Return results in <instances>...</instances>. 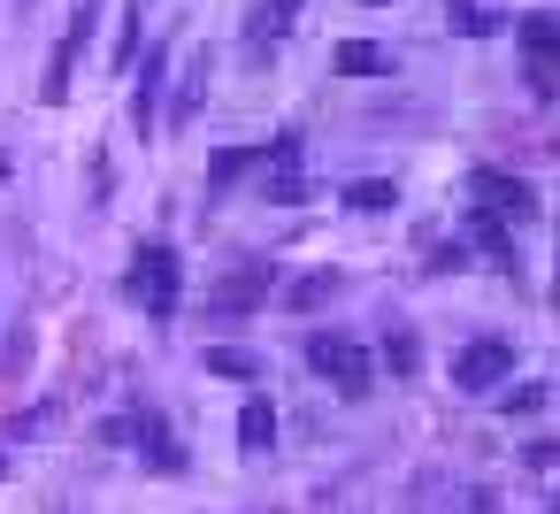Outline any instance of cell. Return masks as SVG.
I'll use <instances>...</instances> for the list:
<instances>
[{
    "label": "cell",
    "instance_id": "6da1fadb",
    "mask_svg": "<svg viewBox=\"0 0 560 514\" xmlns=\"http://www.w3.org/2000/svg\"><path fill=\"white\" fill-rule=\"evenodd\" d=\"M131 300H139L147 315H177V300H185V261H177V246L147 238V246L131 254Z\"/></svg>",
    "mask_w": 560,
    "mask_h": 514
},
{
    "label": "cell",
    "instance_id": "7a4b0ae2",
    "mask_svg": "<svg viewBox=\"0 0 560 514\" xmlns=\"http://www.w3.org/2000/svg\"><path fill=\"white\" fill-rule=\"evenodd\" d=\"M307 369H315L323 384H338L346 399H369V384H376V361H369V346H361V338H338V330L307 338Z\"/></svg>",
    "mask_w": 560,
    "mask_h": 514
},
{
    "label": "cell",
    "instance_id": "3957f363",
    "mask_svg": "<svg viewBox=\"0 0 560 514\" xmlns=\"http://www.w3.org/2000/svg\"><path fill=\"white\" fill-rule=\"evenodd\" d=\"M101 437H108V445H147V468H162V476H177V468H185V445H177V437L162 430V414H147V407H139V414L101 422Z\"/></svg>",
    "mask_w": 560,
    "mask_h": 514
},
{
    "label": "cell",
    "instance_id": "277c9868",
    "mask_svg": "<svg viewBox=\"0 0 560 514\" xmlns=\"http://www.w3.org/2000/svg\"><path fill=\"white\" fill-rule=\"evenodd\" d=\"M468 200H476L483 223H499V215H506V223H529V215H537V192H529L522 177H506V170H476V177H468Z\"/></svg>",
    "mask_w": 560,
    "mask_h": 514
},
{
    "label": "cell",
    "instance_id": "5b68a950",
    "mask_svg": "<svg viewBox=\"0 0 560 514\" xmlns=\"http://www.w3.org/2000/svg\"><path fill=\"white\" fill-rule=\"evenodd\" d=\"M261 200H277V208H300V200H307V177H300V131H277V147L261 154Z\"/></svg>",
    "mask_w": 560,
    "mask_h": 514
},
{
    "label": "cell",
    "instance_id": "8992f818",
    "mask_svg": "<svg viewBox=\"0 0 560 514\" xmlns=\"http://www.w3.org/2000/svg\"><path fill=\"white\" fill-rule=\"evenodd\" d=\"M506 369H514V346L506 338H476V346L453 353V384L460 392H491V384H506Z\"/></svg>",
    "mask_w": 560,
    "mask_h": 514
},
{
    "label": "cell",
    "instance_id": "52a82bcc",
    "mask_svg": "<svg viewBox=\"0 0 560 514\" xmlns=\"http://www.w3.org/2000/svg\"><path fill=\"white\" fill-rule=\"evenodd\" d=\"M261 300H269V269H231V277L208 292L215 315H246V307H261Z\"/></svg>",
    "mask_w": 560,
    "mask_h": 514
},
{
    "label": "cell",
    "instance_id": "ba28073f",
    "mask_svg": "<svg viewBox=\"0 0 560 514\" xmlns=\"http://www.w3.org/2000/svg\"><path fill=\"white\" fill-rule=\"evenodd\" d=\"M307 9V0H261V9H254V24H246V39L254 47H277L284 32H292V16Z\"/></svg>",
    "mask_w": 560,
    "mask_h": 514
},
{
    "label": "cell",
    "instance_id": "9c48e42d",
    "mask_svg": "<svg viewBox=\"0 0 560 514\" xmlns=\"http://www.w3.org/2000/svg\"><path fill=\"white\" fill-rule=\"evenodd\" d=\"M162 70H170V55L154 47V55L139 62V93H131V124H139V131H154V93H162Z\"/></svg>",
    "mask_w": 560,
    "mask_h": 514
},
{
    "label": "cell",
    "instance_id": "30bf717a",
    "mask_svg": "<svg viewBox=\"0 0 560 514\" xmlns=\"http://www.w3.org/2000/svg\"><path fill=\"white\" fill-rule=\"evenodd\" d=\"M346 208H353V215H392V208H399V185H392V177H353V185H346Z\"/></svg>",
    "mask_w": 560,
    "mask_h": 514
},
{
    "label": "cell",
    "instance_id": "8fae6325",
    "mask_svg": "<svg viewBox=\"0 0 560 514\" xmlns=\"http://www.w3.org/2000/svg\"><path fill=\"white\" fill-rule=\"evenodd\" d=\"M269 437H277V407L269 399H246L238 407V445L246 453H269Z\"/></svg>",
    "mask_w": 560,
    "mask_h": 514
},
{
    "label": "cell",
    "instance_id": "7c38bea8",
    "mask_svg": "<svg viewBox=\"0 0 560 514\" xmlns=\"http://www.w3.org/2000/svg\"><path fill=\"white\" fill-rule=\"evenodd\" d=\"M323 300H338V269H307V277L284 292V307H300V315H315Z\"/></svg>",
    "mask_w": 560,
    "mask_h": 514
},
{
    "label": "cell",
    "instance_id": "4fadbf2b",
    "mask_svg": "<svg viewBox=\"0 0 560 514\" xmlns=\"http://www.w3.org/2000/svg\"><path fill=\"white\" fill-rule=\"evenodd\" d=\"M78 55H85V47L62 32V39H55V62H47V101H70V70H78Z\"/></svg>",
    "mask_w": 560,
    "mask_h": 514
},
{
    "label": "cell",
    "instance_id": "5bb4252c",
    "mask_svg": "<svg viewBox=\"0 0 560 514\" xmlns=\"http://www.w3.org/2000/svg\"><path fill=\"white\" fill-rule=\"evenodd\" d=\"M338 78H384V47L346 39V47H338Z\"/></svg>",
    "mask_w": 560,
    "mask_h": 514
},
{
    "label": "cell",
    "instance_id": "9a60e30c",
    "mask_svg": "<svg viewBox=\"0 0 560 514\" xmlns=\"http://www.w3.org/2000/svg\"><path fill=\"white\" fill-rule=\"evenodd\" d=\"M522 47H529V55H552V47H560V24H552L545 9H537V16H522Z\"/></svg>",
    "mask_w": 560,
    "mask_h": 514
},
{
    "label": "cell",
    "instance_id": "2e32d148",
    "mask_svg": "<svg viewBox=\"0 0 560 514\" xmlns=\"http://www.w3.org/2000/svg\"><path fill=\"white\" fill-rule=\"evenodd\" d=\"M208 101V62H185V78H177V116H192Z\"/></svg>",
    "mask_w": 560,
    "mask_h": 514
},
{
    "label": "cell",
    "instance_id": "e0dca14e",
    "mask_svg": "<svg viewBox=\"0 0 560 514\" xmlns=\"http://www.w3.org/2000/svg\"><path fill=\"white\" fill-rule=\"evenodd\" d=\"M246 170H254V147H223V154H215V170H208V177H215V185H238V177H246Z\"/></svg>",
    "mask_w": 560,
    "mask_h": 514
},
{
    "label": "cell",
    "instance_id": "ac0fdd59",
    "mask_svg": "<svg viewBox=\"0 0 560 514\" xmlns=\"http://www.w3.org/2000/svg\"><path fill=\"white\" fill-rule=\"evenodd\" d=\"M208 369H215V376H254V353H238V346H215V353H208Z\"/></svg>",
    "mask_w": 560,
    "mask_h": 514
},
{
    "label": "cell",
    "instance_id": "d6986e66",
    "mask_svg": "<svg viewBox=\"0 0 560 514\" xmlns=\"http://www.w3.org/2000/svg\"><path fill=\"white\" fill-rule=\"evenodd\" d=\"M545 399H552V392H545V384H514V392H506V399H499V407H506V414H537V407H545Z\"/></svg>",
    "mask_w": 560,
    "mask_h": 514
},
{
    "label": "cell",
    "instance_id": "ffe728a7",
    "mask_svg": "<svg viewBox=\"0 0 560 514\" xmlns=\"http://www.w3.org/2000/svg\"><path fill=\"white\" fill-rule=\"evenodd\" d=\"M552 85H560V70H552V55H529V93H537V101H552Z\"/></svg>",
    "mask_w": 560,
    "mask_h": 514
},
{
    "label": "cell",
    "instance_id": "44dd1931",
    "mask_svg": "<svg viewBox=\"0 0 560 514\" xmlns=\"http://www.w3.org/2000/svg\"><path fill=\"white\" fill-rule=\"evenodd\" d=\"M9 170H16V162H9V154H0V177H9Z\"/></svg>",
    "mask_w": 560,
    "mask_h": 514
},
{
    "label": "cell",
    "instance_id": "7402d4cb",
    "mask_svg": "<svg viewBox=\"0 0 560 514\" xmlns=\"http://www.w3.org/2000/svg\"><path fill=\"white\" fill-rule=\"evenodd\" d=\"M0 476H9V453H0Z\"/></svg>",
    "mask_w": 560,
    "mask_h": 514
},
{
    "label": "cell",
    "instance_id": "603a6c76",
    "mask_svg": "<svg viewBox=\"0 0 560 514\" xmlns=\"http://www.w3.org/2000/svg\"><path fill=\"white\" fill-rule=\"evenodd\" d=\"M369 9H384V0H369Z\"/></svg>",
    "mask_w": 560,
    "mask_h": 514
}]
</instances>
